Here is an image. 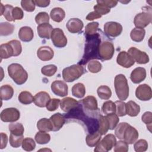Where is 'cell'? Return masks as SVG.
Masks as SVG:
<instances>
[{
	"label": "cell",
	"instance_id": "obj_52",
	"mask_svg": "<svg viewBox=\"0 0 152 152\" xmlns=\"http://www.w3.org/2000/svg\"><path fill=\"white\" fill-rule=\"evenodd\" d=\"M22 8L27 12H33L35 10L36 4L34 1L31 0H23L21 1Z\"/></svg>",
	"mask_w": 152,
	"mask_h": 152
},
{
	"label": "cell",
	"instance_id": "obj_42",
	"mask_svg": "<svg viewBox=\"0 0 152 152\" xmlns=\"http://www.w3.org/2000/svg\"><path fill=\"white\" fill-rule=\"evenodd\" d=\"M102 110L103 113L106 115L115 113V104L111 100L106 101L103 103Z\"/></svg>",
	"mask_w": 152,
	"mask_h": 152
},
{
	"label": "cell",
	"instance_id": "obj_55",
	"mask_svg": "<svg viewBox=\"0 0 152 152\" xmlns=\"http://www.w3.org/2000/svg\"><path fill=\"white\" fill-rule=\"evenodd\" d=\"M13 9H14V7L11 5L7 4L4 5V10L3 15L5 18L8 21H14L13 18L12 16V12Z\"/></svg>",
	"mask_w": 152,
	"mask_h": 152
},
{
	"label": "cell",
	"instance_id": "obj_50",
	"mask_svg": "<svg viewBox=\"0 0 152 152\" xmlns=\"http://www.w3.org/2000/svg\"><path fill=\"white\" fill-rule=\"evenodd\" d=\"M99 24L98 22H92L87 24L85 28V33L86 35H92L97 33Z\"/></svg>",
	"mask_w": 152,
	"mask_h": 152
},
{
	"label": "cell",
	"instance_id": "obj_45",
	"mask_svg": "<svg viewBox=\"0 0 152 152\" xmlns=\"http://www.w3.org/2000/svg\"><path fill=\"white\" fill-rule=\"evenodd\" d=\"M102 65L100 62L96 60L90 61L87 65L88 70L91 73H97L102 69Z\"/></svg>",
	"mask_w": 152,
	"mask_h": 152
},
{
	"label": "cell",
	"instance_id": "obj_29",
	"mask_svg": "<svg viewBox=\"0 0 152 152\" xmlns=\"http://www.w3.org/2000/svg\"><path fill=\"white\" fill-rule=\"evenodd\" d=\"M37 128L40 131L50 132L53 131V125L50 119L42 118L37 123Z\"/></svg>",
	"mask_w": 152,
	"mask_h": 152
},
{
	"label": "cell",
	"instance_id": "obj_11",
	"mask_svg": "<svg viewBox=\"0 0 152 152\" xmlns=\"http://www.w3.org/2000/svg\"><path fill=\"white\" fill-rule=\"evenodd\" d=\"M122 25L115 21H109L104 25V33L111 37H116L119 36L122 31Z\"/></svg>",
	"mask_w": 152,
	"mask_h": 152
},
{
	"label": "cell",
	"instance_id": "obj_58",
	"mask_svg": "<svg viewBox=\"0 0 152 152\" xmlns=\"http://www.w3.org/2000/svg\"><path fill=\"white\" fill-rule=\"evenodd\" d=\"M12 16L14 20V21L15 20H20L24 17V13L23 10L18 7H14L12 12Z\"/></svg>",
	"mask_w": 152,
	"mask_h": 152
},
{
	"label": "cell",
	"instance_id": "obj_38",
	"mask_svg": "<svg viewBox=\"0 0 152 152\" xmlns=\"http://www.w3.org/2000/svg\"><path fill=\"white\" fill-rule=\"evenodd\" d=\"M36 142L39 144H45L48 143L50 140V135L46 132H37L34 137Z\"/></svg>",
	"mask_w": 152,
	"mask_h": 152
},
{
	"label": "cell",
	"instance_id": "obj_6",
	"mask_svg": "<svg viewBox=\"0 0 152 152\" xmlns=\"http://www.w3.org/2000/svg\"><path fill=\"white\" fill-rule=\"evenodd\" d=\"M152 20L151 8L144 7L143 11L137 14L134 20V23L137 28H144L147 27Z\"/></svg>",
	"mask_w": 152,
	"mask_h": 152
},
{
	"label": "cell",
	"instance_id": "obj_61",
	"mask_svg": "<svg viewBox=\"0 0 152 152\" xmlns=\"http://www.w3.org/2000/svg\"><path fill=\"white\" fill-rule=\"evenodd\" d=\"M34 1L36 5L39 7H43V8L48 7L50 2L49 0H36Z\"/></svg>",
	"mask_w": 152,
	"mask_h": 152
},
{
	"label": "cell",
	"instance_id": "obj_41",
	"mask_svg": "<svg viewBox=\"0 0 152 152\" xmlns=\"http://www.w3.org/2000/svg\"><path fill=\"white\" fill-rule=\"evenodd\" d=\"M21 145L23 149L26 151H31L34 150L36 147V143L34 140L33 138L29 137L24 138Z\"/></svg>",
	"mask_w": 152,
	"mask_h": 152
},
{
	"label": "cell",
	"instance_id": "obj_14",
	"mask_svg": "<svg viewBox=\"0 0 152 152\" xmlns=\"http://www.w3.org/2000/svg\"><path fill=\"white\" fill-rule=\"evenodd\" d=\"M50 88L52 92L56 96L64 97L68 94V86L63 81H54L51 84Z\"/></svg>",
	"mask_w": 152,
	"mask_h": 152
},
{
	"label": "cell",
	"instance_id": "obj_2",
	"mask_svg": "<svg viewBox=\"0 0 152 152\" xmlns=\"http://www.w3.org/2000/svg\"><path fill=\"white\" fill-rule=\"evenodd\" d=\"M101 41L102 38L100 37V34L97 32L92 35H86V42L84 55L78 64H86L91 59H100L98 51Z\"/></svg>",
	"mask_w": 152,
	"mask_h": 152
},
{
	"label": "cell",
	"instance_id": "obj_8",
	"mask_svg": "<svg viewBox=\"0 0 152 152\" xmlns=\"http://www.w3.org/2000/svg\"><path fill=\"white\" fill-rule=\"evenodd\" d=\"M116 142V139L115 136L112 134H107L96 145V147L94 151L97 152H107L115 146Z\"/></svg>",
	"mask_w": 152,
	"mask_h": 152
},
{
	"label": "cell",
	"instance_id": "obj_19",
	"mask_svg": "<svg viewBox=\"0 0 152 152\" xmlns=\"http://www.w3.org/2000/svg\"><path fill=\"white\" fill-rule=\"evenodd\" d=\"M37 57L43 61L51 60L53 56L54 52L51 48L47 46L40 47L37 51Z\"/></svg>",
	"mask_w": 152,
	"mask_h": 152
},
{
	"label": "cell",
	"instance_id": "obj_60",
	"mask_svg": "<svg viewBox=\"0 0 152 152\" xmlns=\"http://www.w3.org/2000/svg\"><path fill=\"white\" fill-rule=\"evenodd\" d=\"M8 142L7 135L4 132L1 133V149H3L6 147Z\"/></svg>",
	"mask_w": 152,
	"mask_h": 152
},
{
	"label": "cell",
	"instance_id": "obj_26",
	"mask_svg": "<svg viewBox=\"0 0 152 152\" xmlns=\"http://www.w3.org/2000/svg\"><path fill=\"white\" fill-rule=\"evenodd\" d=\"M126 107V114L131 116L134 117L138 115L140 112V107L135 102L130 100L125 103Z\"/></svg>",
	"mask_w": 152,
	"mask_h": 152
},
{
	"label": "cell",
	"instance_id": "obj_18",
	"mask_svg": "<svg viewBox=\"0 0 152 152\" xmlns=\"http://www.w3.org/2000/svg\"><path fill=\"white\" fill-rule=\"evenodd\" d=\"M146 78V70L142 67L135 68L130 75V79L134 84H139Z\"/></svg>",
	"mask_w": 152,
	"mask_h": 152
},
{
	"label": "cell",
	"instance_id": "obj_39",
	"mask_svg": "<svg viewBox=\"0 0 152 152\" xmlns=\"http://www.w3.org/2000/svg\"><path fill=\"white\" fill-rule=\"evenodd\" d=\"M9 131L11 134L14 135H23L24 128L23 125L21 123H15V124H10L8 126Z\"/></svg>",
	"mask_w": 152,
	"mask_h": 152
},
{
	"label": "cell",
	"instance_id": "obj_25",
	"mask_svg": "<svg viewBox=\"0 0 152 152\" xmlns=\"http://www.w3.org/2000/svg\"><path fill=\"white\" fill-rule=\"evenodd\" d=\"M34 33L32 28L28 26L21 27L18 31V37L20 39L24 42H28L32 40Z\"/></svg>",
	"mask_w": 152,
	"mask_h": 152
},
{
	"label": "cell",
	"instance_id": "obj_53",
	"mask_svg": "<svg viewBox=\"0 0 152 152\" xmlns=\"http://www.w3.org/2000/svg\"><path fill=\"white\" fill-rule=\"evenodd\" d=\"M8 43L11 45L14 50V56H18L21 54L22 51V46L20 42L17 40H12Z\"/></svg>",
	"mask_w": 152,
	"mask_h": 152
},
{
	"label": "cell",
	"instance_id": "obj_47",
	"mask_svg": "<svg viewBox=\"0 0 152 152\" xmlns=\"http://www.w3.org/2000/svg\"><path fill=\"white\" fill-rule=\"evenodd\" d=\"M134 148L136 152L145 151L148 148V142L145 140L140 139L135 142Z\"/></svg>",
	"mask_w": 152,
	"mask_h": 152
},
{
	"label": "cell",
	"instance_id": "obj_30",
	"mask_svg": "<svg viewBox=\"0 0 152 152\" xmlns=\"http://www.w3.org/2000/svg\"><path fill=\"white\" fill-rule=\"evenodd\" d=\"M50 16L53 21L60 23L64 19L65 12L62 8L60 7H55L50 11Z\"/></svg>",
	"mask_w": 152,
	"mask_h": 152
},
{
	"label": "cell",
	"instance_id": "obj_21",
	"mask_svg": "<svg viewBox=\"0 0 152 152\" xmlns=\"http://www.w3.org/2000/svg\"><path fill=\"white\" fill-rule=\"evenodd\" d=\"M53 125V131H59L65 122L64 115L60 113H56L52 115L49 118Z\"/></svg>",
	"mask_w": 152,
	"mask_h": 152
},
{
	"label": "cell",
	"instance_id": "obj_23",
	"mask_svg": "<svg viewBox=\"0 0 152 152\" xmlns=\"http://www.w3.org/2000/svg\"><path fill=\"white\" fill-rule=\"evenodd\" d=\"M80 102L84 107L89 110L96 111L99 110L97 101L96 97L93 96H88Z\"/></svg>",
	"mask_w": 152,
	"mask_h": 152
},
{
	"label": "cell",
	"instance_id": "obj_3",
	"mask_svg": "<svg viewBox=\"0 0 152 152\" xmlns=\"http://www.w3.org/2000/svg\"><path fill=\"white\" fill-rule=\"evenodd\" d=\"M8 73L9 76L18 85H22L28 78V74L21 65L13 63L8 65Z\"/></svg>",
	"mask_w": 152,
	"mask_h": 152
},
{
	"label": "cell",
	"instance_id": "obj_44",
	"mask_svg": "<svg viewBox=\"0 0 152 152\" xmlns=\"http://www.w3.org/2000/svg\"><path fill=\"white\" fill-rule=\"evenodd\" d=\"M106 117L109 124V129L113 130L117 126L118 122H119V119L118 116L115 113H110L106 115Z\"/></svg>",
	"mask_w": 152,
	"mask_h": 152
},
{
	"label": "cell",
	"instance_id": "obj_34",
	"mask_svg": "<svg viewBox=\"0 0 152 152\" xmlns=\"http://www.w3.org/2000/svg\"><path fill=\"white\" fill-rule=\"evenodd\" d=\"M98 96L103 100H108L112 96V91L110 88L107 86H100L97 90Z\"/></svg>",
	"mask_w": 152,
	"mask_h": 152
},
{
	"label": "cell",
	"instance_id": "obj_12",
	"mask_svg": "<svg viewBox=\"0 0 152 152\" xmlns=\"http://www.w3.org/2000/svg\"><path fill=\"white\" fill-rule=\"evenodd\" d=\"M128 53L134 61L139 64H145L149 62L148 55L145 52L141 51L135 47L130 48L128 50Z\"/></svg>",
	"mask_w": 152,
	"mask_h": 152
},
{
	"label": "cell",
	"instance_id": "obj_59",
	"mask_svg": "<svg viewBox=\"0 0 152 152\" xmlns=\"http://www.w3.org/2000/svg\"><path fill=\"white\" fill-rule=\"evenodd\" d=\"M117 1H113V0H100V1H97V4H100L102 5H104L105 7L110 8H113L115 7L117 4H118Z\"/></svg>",
	"mask_w": 152,
	"mask_h": 152
},
{
	"label": "cell",
	"instance_id": "obj_24",
	"mask_svg": "<svg viewBox=\"0 0 152 152\" xmlns=\"http://www.w3.org/2000/svg\"><path fill=\"white\" fill-rule=\"evenodd\" d=\"M52 30L53 27L49 23L42 24L37 27V31L39 36L43 39H50Z\"/></svg>",
	"mask_w": 152,
	"mask_h": 152
},
{
	"label": "cell",
	"instance_id": "obj_54",
	"mask_svg": "<svg viewBox=\"0 0 152 152\" xmlns=\"http://www.w3.org/2000/svg\"><path fill=\"white\" fill-rule=\"evenodd\" d=\"M60 101L61 100L59 99L53 98V99H50L46 106L47 110L50 112L55 111V110H56L58 108Z\"/></svg>",
	"mask_w": 152,
	"mask_h": 152
},
{
	"label": "cell",
	"instance_id": "obj_43",
	"mask_svg": "<svg viewBox=\"0 0 152 152\" xmlns=\"http://www.w3.org/2000/svg\"><path fill=\"white\" fill-rule=\"evenodd\" d=\"M57 66L53 64H49L43 66L41 69V72L43 75L47 77L53 75L57 71Z\"/></svg>",
	"mask_w": 152,
	"mask_h": 152
},
{
	"label": "cell",
	"instance_id": "obj_36",
	"mask_svg": "<svg viewBox=\"0 0 152 152\" xmlns=\"http://www.w3.org/2000/svg\"><path fill=\"white\" fill-rule=\"evenodd\" d=\"M14 26L8 22H2L0 24V34L6 36L11 34L14 30Z\"/></svg>",
	"mask_w": 152,
	"mask_h": 152
},
{
	"label": "cell",
	"instance_id": "obj_13",
	"mask_svg": "<svg viewBox=\"0 0 152 152\" xmlns=\"http://www.w3.org/2000/svg\"><path fill=\"white\" fill-rule=\"evenodd\" d=\"M136 97L142 101H148L152 97L151 88L146 84H142L137 87L135 90Z\"/></svg>",
	"mask_w": 152,
	"mask_h": 152
},
{
	"label": "cell",
	"instance_id": "obj_51",
	"mask_svg": "<svg viewBox=\"0 0 152 152\" xmlns=\"http://www.w3.org/2000/svg\"><path fill=\"white\" fill-rule=\"evenodd\" d=\"M128 149V144L125 141L120 140L116 142L114 146L115 152H127Z\"/></svg>",
	"mask_w": 152,
	"mask_h": 152
},
{
	"label": "cell",
	"instance_id": "obj_28",
	"mask_svg": "<svg viewBox=\"0 0 152 152\" xmlns=\"http://www.w3.org/2000/svg\"><path fill=\"white\" fill-rule=\"evenodd\" d=\"M14 94L13 88L8 85H3L0 88V96L2 100H8L11 99Z\"/></svg>",
	"mask_w": 152,
	"mask_h": 152
},
{
	"label": "cell",
	"instance_id": "obj_56",
	"mask_svg": "<svg viewBox=\"0 0 152 152\" xmlns=\"http://www.w3.org/2000/svg\"><path fill=\"white\" fill-rule=\"evenodd\" d=\"M142 121L147 125V128L151 132V126L152 123V113L151 112H145L141 117Z\"/></svg>",
	"mask_w": 152,
	"mask_h": 152
},
{
	"label": "cell",
	"instance_id": "obj_63",
	"mask_svg": "<svg viewBox=\"0 0 152 152\" xmlns=\"http://www.w3.org/2000/svg\"><path fill=\"white\" fill-rule=\"evenodd\" d=\"M1 15H3V12H4V5L2 4V3H1Z\"/></svg>",
	"mask_w": 152,
	"mask_h": 152
},
{
	"label": "cell",
	"instance_id": "obj_9",
	"mask_svg": "<svg viewBox=\"0 0 152 152\" xmlns=\"http://www.w3.org/2000/svg\"><path fill=\"white\" fill-rule=\"evenodd\" d=\"M50 38L53 45L56 48H64L67 44L66 37L65 36L63 30L59 28L53 29Z\"/></svg>",
	"mask_w": 152,
	"mask_h": 152
},
{
	"label": "cell",
	"instance_id": "obj_35",
	"mask_svg": "<svg viewBox=\"0 0 152 152\" xmlns=\"http://www.w3.org/2000/svg\"><path fill=\"white\" fill-rule=\"evenodd\" d=\"M109 129V124L108 122V121L106 116H103L101 115L100 116L99 120L98 131L102 135L106 134Z\"/></svg>",
	"mask_w": 152,
	"mask_h": 152
},
{
	"label": "cell",
	"instance_id": "obj_5",
	"mask_svg": "<svg viewBox=\"0 0 152 152\" xmlns=\"http://www.w3.org/2000/svg\"><path fill=\"white\" fill-rule=\"evenodd\" d=\"M84 73V69L80 64H74L65 68L62 71V77L66 82L71 83L78 79Z\"/></svg>",
	"mask_w": 152,
	"mask_h": 152
},
{
	"label": "cell",
	"instance_id": "obj_32",
	"mask_svg": "<svg viewBox=\"0 0 152 152\" xmlns=\"http://www.w3.org/2000/svg\"><path fill=\"white\" fill-rule=\"evenodd\" d=\"M145 34V31L144 28H134L130 33V37L134 42H140L143 40Z\"/></svg>",
	"mask_w": 152,
	"mask_h": 152
},
{
	"label": "cell",
	"instance_id": "obj_40",
	"mask_svg": "<svg viewBox=\"0 0 152 152\" xmlns=\"http://www.w3.org/2000/svg\"><path fill=\"white\" fill-rule=\"evenodd\" d=\"M24 140V136L23 135H14L12 134H10V144L11 147L14 148H18L21 144L22 142Z\"/></svg>",
	"mask_w": 152,
	"mask_h": 152
},
{
	"label": "cell",
	"instance_id": "obj_33",
	"mask_svg": "<svg viewBox=\"0 0 152 152\" xmlns=\"http://www.w3.org/2000/svg\"><path fill=\"white\" fill-rule=\"evenodd\" d=\"M72 94L77 98L81 99L85 96L86 88L83 83H78L74 84L72 87Z\"/></svg>",
	"mask_w": 152,
	"mask_h": 152
},
{
	"label": "cell",
	"instance_id": "obj_17",
	"mask_svg": "<svg viewBox=\"0 0 152 152\" xmlns=\"http://www.w3.org/2000/svg\"><path fill=\"white\" fill-rule=\"evenodd\" d=\"M138 136L139 134L138 131L134 127L129 125L124 132L123 140H124V141L128 144H132L137 141Z\"/></svg>",
	"mask_w": 152,
	"mask_h": 152
},
{
	"label": "cell",
	"instance_id": "obj_31",
	"mask_svg": "<svg viewBox=\"0 0 152 152\" xmlns=\"http://www.w3.org/2000/svg\"><path fill=\"white\" fill-rule=\"evenodd\" d=\"M102 135L97 131L93 133L88 134L86 138V141L88 146L94 147L96 146L101 140Z\"/></svg>",
	"mask_w": 152,
	"mask_h": 152
},
{
	"label": "cell",
	"instance_id": "obj_48",
	"mask_svg": "<svg viewBox=\"0 0 152 152\" xmlns=\"http://www.w3.org/2000/svg\"><path fill=\"white\" fill-rule=\"evenodd\" d=\"M129 124L126 123V122H121L116 127L115 129V135L120 140H123L124 139V132L126 128V127L129 125Z\"/></svg>",
	"mask_w": 152,
	"mask_h": 152
},
{
	"label": "cell",
	"instance_id": "obj_16",
	"mask_svg": "<svg viewBox=\"0 0 152 152\" xmlns=\"http://www.w3.org/2000/svg\"><path fill=\"white\" fill-rule=\"evenodd\" d=\"M66 27L70 33H78L82 30L84 27V24L79 18H72L68 21Z\"/></svg>",
	"mask_w": 152,
	"mask_h": 152
},
{
	"label": "cell",
	"instance_id": "obj_27",
	"mask_svg": "<svg viewBox=\"0 0 152 152\" xmlns=\"http://www.w3.org/2000/svg\"><path fill=\"white\" fill-rule=\"evenodd\" d=\"M0 56L1 61L2 59H7L11 56H14L13 49L11 45L8 42L1 45Z\"/></svg>",
	"mask_w": 152,
	"mask_h": 152
},
{
	"label": "cell",
	"instance_id": "obj_49",
	"mask_svg": "<svg viewBox=\"0 0 152 152\" xmlns=\"http://www.w3.org/2000/svg\"><path fill=\"white\" fill-rule=\"evenodd\" d=\"M35 21L39 25L45 23H49V16L46 12H40L36 15Z\"/></svg>",
	"mask_w": 152,
	"mask_h": 152
},
{
	"label": "cell",
	"instance_id": "obj_22",
	"mask_svg": "<svg viewBox=\"0 0 152 152\" xmlns=\"http://www.w3.org/2000/svg\"><path fill=\"white\" fill-rule=\"evenodd\" d=\"M78 103V102L75 99L70 97H66L60 101V107L64 112H68L76 107Z\"/></svg>",
	"mask_w": 152,
	"mask_h": 152
},
{
	"label": "cell",
	"instance_id": "obj_15",
	"mask_svg": "<svg viewBox=\"0 0 152 152\" xmlns=\"http://www.w3.org/2000/svg\"><path fill=\"white\" fill-rule=\"evenodd\" d=\"M116 62L118 65L126 68L131 67L135 63L132 58L125 51H121L119 53L117 56Z\"/></svg>",
	"mask_w": 152,
	"mask_h": 152
},
{
	"label": "cell",
	"instance_id": "obj_10",
	"mask_svg": "<svg viewBox=\"0 0 152 152\" xmlns=\"http://www.w3.org/2000/svg\"><path fill=\"white\" fill-rule=\"evenodd\" d=\"M20 113L14 107H8L4 109L1 113V119L5 122H14L19 119Z\"/></svg>",
	"mask_w": 152,
	"mask_h": 152
},
{
	"label": "cell",
	"instance_id": "obj_37",
	"mask_svg": "<svg viewBox=\"0 0 152 152\" xmlns=\"http://www.w3.org/2000/svg\"><path fill=\"white\" fill-rule=\"evenodd\" d=\"M19 102L23 104H29L33 102L34 97L32 94L27 91H21L18 96Z\"/></svg>",
	"mask_w": 152,
	"mask_h": 152
},
{
	"label": "cell",
	"instance_id": "obj_20",
	"mask_svg": "<svg viewBox=\"0 0 152 152\" xmlns=\"http://www.w3.org/2000/svg\"><path fill=\"white\" fill-rule=\"evenodd\" d=\"M50 99L49 94L46 91H40L36 94L34 97L33 102L36 106L40 107H46L47 103Z\"/></svg>",
	"mask_w": 152,
	"mask_h": 152
},
{
	"label": "cell",
	"instance_id": "obj_4",
	"mask_svg": "<svg viewBox=\"0 0 152 152\" xmlns=\"http://www.w3.org/2000/svg\"><path fill=\"white\" fill-rule=\"evenodd\" d=\"M114 86L118 98L122 101L126 100L129 96V86L127 79L124 74H120L115 77Z\"/></svg>",
	"mask_w": 152,
	"mask_h": 152
},
{
	"label": "cell",
	"instance_id": "obj_46",
	"mask_svg": "<svg viewBox=\"0 0 152 152\" xmlns=\"http://www.w3.org/2000/svg\"><path fill=\"white\" fill-rule=\"evenodd\" d=\"M115 104V113L118 116H124L126 115L125 103L122 100L116 101Z\"/></svg>",
	"mask_w": 152,
	"mask_h": 152
},
{
	"label": "cell",
	"instance_id": "obj_7",
	"mask_svg": "<svg viewBox=\"0 0 152 152\" xmlns=\"http://www.w3.org/2000/svg\"><path fill=\"white\" fill-rule=\"evenodd\" d=\"M115 52V48L113 43L109 40L101 41L98 55L99 59L102 61H106L112 59Z\"/></svg>",
	"mask_w": 152,
	"mask_h": 152
},
{
	"label": "cell",
	"instance_id": "obj_1",
	"mask_svg": "<svg viewBox=\"0 0 152 152\" xmlns=\"http://www.w3.org/2000/svg\"><path fill=\"white\" fill-rule=\"evenodd\" d=\"M101 115L99 110L96 111L89 110L81 104L80 102L76 107L64 115L65 119H75L81 121L87 128L88 134L93 133L98 131L99 120Z\"/></svg>",
	"mask_w": 152,
	"mask_h": 152
},
{
	"label": "cell",
	"instance_id": "obj_57",
	"mask_svg": "<svg viewBox=\"0 0 152 152\" xmlns=\"http://www.w3.org/2000/svg\"><path fill=\"white\" fill-rule=\"evenodd\" d=\"M93 8H94V11H96L97 14H99L101 16H102L103 15H106L110 11V8L100 4H97L94 6Z\"/></svg>",
	"mask_w": 152,
	"mask_h": 152
},
{
	"label": "cell",
	"instance_id": "obj_62",
	"mask_svg": "<svg viewBox=\"0 0 152 152\" xmlns=\"http://www.w3.org/2000/svg\"><path fill=\"white\" fill-rule=\"evenodd\" d=\"M101 17H102L101 15H100L99 14H97L96 11H92V12L88 13V14L86 17V20H88V21H91V20H93L94 19L100 18Z\"/></svg>",
	"mask_w": 152,
	"mask_h": 152
}]
</instances>
